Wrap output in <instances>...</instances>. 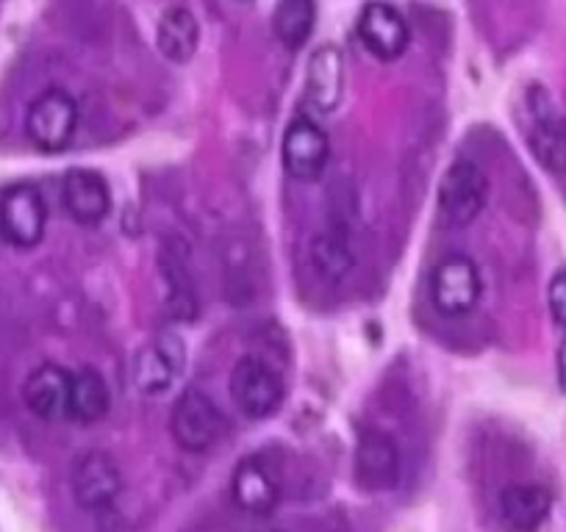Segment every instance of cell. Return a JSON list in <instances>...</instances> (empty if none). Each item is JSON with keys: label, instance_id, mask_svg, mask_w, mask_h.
I'll use <instances>...</instances> for the list:
<instances>
[{"label": "cell", "instance_id": "1", "mask_svg": "<svg viewBox=\"0 0 566 532\" xmlns=\"http://www.w3.org/2000/svg\"><path fill=\"white\" fill-rule=\"evenodd\" d=\"M78 130V103L67 89L51 86L25 111V137L42 153H62Z\"/></svg>", "mask_w": 566, "mask_h": 532}, {"label": "cell", "instance_id": "2", "mask_svg": "<svg viewBox=\"0 0 566 532\" xmlns=\"http://www.w3.org/2000/svg\"><path fill=\"white\" fill-rule=\"evenodd\" d=\"M170 430L178 447L189 455L214 449L226 436V416L206 391L189 389L178 396L170 416Z\"/></svg>", "mask_w": 566, "mask_h": 532}, {"label": "cell", "instance_id": "3", "mask_svg": "<svg viewBox=\"0 0 566 532\" xmlns=\"http://www.w3.org/2000/svg\"><path fill=\"white\" fill-rule=\"evenodd\" d=\"M483 295L478 264L464 253H448L431 273V302L442 317H467Z\"/></svg>", "mask_w": 566, "mask_h": 532}, {"label": "cell", "instance_id": "4", "mask_svg": "<svg viewBox=\"0 0 566 532\" xmlns=\"http://www.w3.org/2000/svg\"><path fill=\"white\" fill-rule=\"evenodd\" d=\"M48 227V203L31 183H18L0 194V238L14 249H31Z\"/></svg>", "mask_w": 566, "mask_h": 532}, {"label": "cell", "instance_id": "5", "mask_svg": "<svg viewBox=\"0 0 566 532\" xmlns=\"http://www.w3.org/2000/svg\"><path fill=\"white\" fill-rule=\"evenodd\" d=\"M231 400L239 414L261 422L275 414L283 403V385L275 369L264 358L244 355L231 372Z\"/></svg>", "mask_w": 566, "mask_h": 532}, {"label": "cell", "instance_id": "6", "mask_svg": "<svg viewBox=\"0 0 566 532\" xmlns=\"http://www.w3.org/2000/svg\"><path fill=\"white\" fill-rule=\"evenodd\" d=\"M489 198L486 172L472 159H455L439 183V211L450 225H470L481 216Z\"/></svg>", "mask_w": 566, "mask_h": 532}, {"label": "cell", "instance_id": "7", "mask_svg": "<svg viewBox=\"0 0 566 532\" xmlns=\"http://www.w3.org/2000/svg\"><path fill=\"white\" fill-rule=\"evenodd\" d=\"M184 369H187L184 339L178 333H161L136 352L130 377L145 396H159L167 394L181 380Z\"/></svg>", "mask_w": 566, "mask_h": 532}, {"label": "cell", "instance_id": "8", "mask_svg": "<svg viewBox=\"0 0 566 532\" xmlns=\"http://www.w3.org/2000/svg\"><path fill=\"white\" fill-rule=\"evenodd\" d=\"M70 491H73L75 504L86 513L108 510L123 493V471L117 460L101 449L84 453L70 471Z\"/></svg>", "mask_w": 566, "mask_h": 532}, {"label": "cell", "instance_id": "9", "mask_svg": "<svg viewBox=\"0 0 566 532\" xmlns=\"http://www.w3.org/2000/svg\"><path fill=\"white\" fill-rule=\"evenodd\" d=\"M331 159L328 134L314 123L312 117L292 119L281 142L283 170L290 172L295 181L314 183L323 178L325 167Z\"/></svg>", "mask_w": 566, "mask_h": 532}, {"label": "cell", "instance_id": "10", "mask_svg": "<svg viewBox=\"0 0 566 532\" xmlns=\"http://www.w3.org/2000/svg\"><path fill=\"white\" fill-rule=\"evenodd\" d=\"M402 455L397 447L395 436L386 430H364L356 444V458H353V475H356L358 488L364 491H391L400 482Z\"/></svg>", "mask_w": 566, "mask_h": 532}, {"label": "cell", "instance_id": "11", "mask_svg": "<svg viewBox=\"0 0 566 532\" xmlns=\"http://www.w3.org/2000/svg\"><path fill=\"white\" fill-rule=\"evenodd\" d=\"M527 145L538 164L553 175H566V119L542 89L531 92V128Z\"/></svg>", "mask_w": 566, "mask_h": 532}, {"label": "cell", "instance_id": "12", "mask_svg": "<svg viewBox=\"0 0 566 532\" xmlns=\"http://www.w3.org/2000/svg\"><path fill=\"white\" fill-rule=\"evenodd\" d=\"M356 34L361 45L380 62H395L408 51L411 31L406 18L386 0H373L358 12Z\"/></svg>", "mask_w": 566, "mask_h": 532}, {"label": "cell", "instance_id": "13", "mask_svg": "<svg viewBox=\"0 0 566 532\" xmlns=\"http://www.w3.org/2000/svg\"><path fill=\"white\" fill-rule=\"evenodd\" d=\"M62 203L70 220L95 227L112 214V189L95 170H70L62 183Z\"/></svg>", "mask_w": 566, "mask_h": 532}, {"label": "cell", "instance_id": "14", "mask_svg": "<svg viewBox=\"0 0 566 532\" xmlns=\"http://www.w3.org/2000/svg\"><path fill=\"white\" fill-rule=\"evenodd\" d=\"M306 106L319 114H331L339 108L345 97V58L336 45H319L308 56L306 67Z\"/></svg>", "mask_w": 566, "mask_h": 532}, {"label": "cell", "instance_id": "15", "mask_svg": "<svg viewBox=\"0 0 566 532\" xmlns=\"http://www.w3.org/2000/svg\"><path fill=\"white\" fill-rule=\"evenodd\" d=\"M497 508L511 532H538L553 510V493L542 482H511L500 491Z\"/></svg>", "mask_w": 566, "mask_h": 532}, {"label": "cell", "instance_id": "16", "mask_svg": "<svg viewBox=\"0 0 566 532\" xmlns=\"http://www.w3.org/2000/svg\"><path fill=\"white\" fill-rule=\"evenodd\" d=\"M70 380H73V372H67L59 363H42V366H36L25 377L23 385L25 408L42 422L67 419Z\"/></svg>", "mask_w": 566, "mask_h": 532}, {"label": "cell", "instance_id": "17", "mask_svg": "<svg viewBox=\"0 0 566 532\" xmlns=\"http://www.w3.org/2000/svg\"><path fill=\"white\" fill-rule=\"evenodd\" d=\"M231 497L239 510L250 515H264L275 510L281 488L264 460L244 458L231 475Z\"/></svg>", "mask_w": 566, "mask_h": 532}, {"label": "cell", "instance_id": "18", "mask_svg": "<svg viewBox=\"0 0 566 532\" xmlns=\"http://www.w3.org/2000/svg\"><path fill=\"white\" fill-rule=\"evenodd\" d=\"M312 266L314 273L325 280V284H339L350 275L356 255H353L350 231L339 222H331L323 233H317L312 242Z\"/></svg>", "mask_w": 566, "mask_h": 532}, {"label": "cell", "instance_id": "19", "mask_svg": "<svg viewBox=\"0 0 566 532\" xmlns=\"http://www.w3.org/2000/svg\"><path fill=\"white\" fill-rule=\"evenodd\" d=\"M112 408V391L106 377L97 369L84 366L70 380V403L67 419L75 425H95Z\"/></svg>", "mask_w": 566, "mask_h": 532}, {"label": "cell", "instance_id": "20", "mask_svg": "<svg viewBox=\"0 0 566 532\" xmlns=\"http://www.w3.org/2000/svg\"><path fill=\"white\" fill-rule=\"evenodd\" d=\"M156 45L167 62L187 64L200 45L198 18L184 7L167 9L159 20V29H156Z\"/></svg>", "mask_w": 566, "mask_h": 532}, {"label": "cell", "instance_id": "21", "mask_svg": "<svg viewBox=\"0 0 566 532\" xmlns=\"http://www.w3.org/2000/svg\"><path fill=\"white\" fill-rule=\"evenodd\" d=\"M317 23V7L314 0H281L272 14V31L275 40L286 47H303L314 34Z\"/></svg>", "mask_w": 566, "mask_h": 532}, {"label": "cell", "instance_id": "22", "mask_svg": "<svg viewBox=\"0 0 566 532\" xmlns=\"http://www.w3.org/2000/svg\"><path fill=\"white\" fill-rule=\"evenodd\" d=\"M547 306H549V313H553L555 322L564 324L566 328V266L564 269H558V273L553 275V280H549Z\"/></svg>", "mask_w": 566, "mask_h": 532}, {"label": "cell", "instance_id": "23", "mask_svg": "<svg viewBox=\"0 0 566 532\" xmlns=\"http://www.w3.org/2000/svg\"><path fill=\"white\" fill-rule=\"evenodd\" d=\"M555 369H558V389L566 394V333L558 344V361H555Z\"/></svg>", "mask_w": 566, "mask_h": 532}, {"label": "cell", "instance_id": "24", "mask_svg": "<svg viewBox=\"0 0 566 532\" xmlns=\"http://www.w3.org/2000/svg\"><path fill=\"white\" fill-rule=\"evenodd\" d=\"M270 532H277V530H270Z\"/></svg>", "mask_w": 566, "mask_h": 532}]
</instances>
